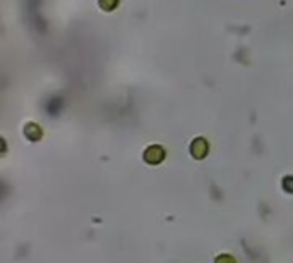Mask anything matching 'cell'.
<instances>
[{"instance_id": "1", "label": "cell", "mask_w": 293, "mask_h": 263, "mask_svg": "<svg viewBox=\"0 0 293 263\" xmlns=\"http://www.w3.org/2000/svg\"><path fill=\"white\" fill-rule=\"evenodd\" d=\"M117 2H119V0H100V4H102V7H103L105 11H112V9H115Z\"/></svg>"}]
</instances>
